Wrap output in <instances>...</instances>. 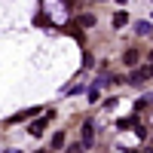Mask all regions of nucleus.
<instances>
[{"label":"nucleus","mask_w":153,"mask_h":153,"mask_svg":"<svg viewBox=\"0 0 153 153\" xmlns=\"http://www.w3.org/2000/svg\"><path fill=\"white\" fill-rule=\"evenodd\" d=\"M129 25V12L120 9V12H113V28H126Z\"/></svg>","instance_id":"4"},{"label":"nucleus","mask_w":153,"mask_h":153,"mask_svg":"<svg viewBox=\"0 0 153 153\" xmlns=\"http://www.w3.org/2000/svg\"><path fill=\"white\" fill-rule=\"evenodd\" d=\"M52 120H55V113H46L43 120H37V123H31V126H28V132H31V135H40V132L46 129V123H52Z\"/></svg>","instance_id":"1"},{"label":"nucleus","mask_w":153,"mask_h":153,"mask_svg":"<svg viewBox=\"0 0 153 153\" xmlns=\"http://www.w3.org/2000/svg\"><path fill=\"white\" fill-rule=\"evenodd\" d=\"M135 31H138V34H150V22H138Z\"/></svg>","instance_id":"9"},{"label":"nucleus","mask_w":153,"mask_h":153,"mask_svg":"<svg viewBox=\"0 0 153 153\" xmlns=\"http://www.w3.org/2000/svg\"><path fill=\"white\" fill-rule=\"evenodd\" d=\"M37 153H46V150H37Z\"/></svg>","instance_id":"11"},{"label":"nucleus","mask_w":153,"mask_h":153,"mask_svg":"<svg viewBox=\"0 0 153 153\" xmlns=\"http://www.w3.org/2000/svg\"><path fill=\"white\" fill-rule=\"evenodd\" d=\"M61 147H65V132H58L52 138V150H61Z\"/></svg>","instance_id":"7"},{"label":"nucleus","mask_w":153,"mask_h":153,"mask_svg":"<svg viewBox=\"0 0 153 153\" xmlns=\"http://www.w3.org/2000/svg\"><path fill=\"white\" fill-rule=\"evenodd\" d=\"M34 113H40V107H31V110H22V113H16V117H9L6 123H9V126H16V123H25L28 117H34Z\"/></svg>","instance_id":"3"},{"label":"nucleus","mask_w":153,"mask_h":153,"mask_svg":"<svg viewBox=\"0 0 153 153\" xmlns=\"http://www.w3.org/2000/svg\"><path fill=\"white\" fill-rule=\"evenodd\" d=\"M80 150H83L80 144H71V147H68V153H80Z\"/></svg>","instance_id":"10"},{"label":"nucleus","mask_w":153,"mask_h":153,"mask_svg":"<svg viewBox=\"0 0 153 153\" xmlns=\"http://www.w3.org/2000/svg\"><path fill=\"white\" fill-rule=\"evenodd\" d=\"M123 61H126V65H135V61H138V49H126Z\"/></svg>","instance_id":"5"},{"label":"nucleus","mask_w":153,"mask_h":153,"mask_svg":"<svg viewBox=\"0 0 153 153\" xmlns=\"http://www.w3.org/2000/svg\"><path fill=\"white\" fill-rule=\"evenodd\" d=\"M34 25H37V28H49V19H46V12H37Z\"/></svg>","instance_id":"6"},{"label":"nucleus","mask_w":153,"mask_h":153,"mask_svg":"<svg viewBox=\"0 0 153 153\" xmlns=\"http://www.w3.org/2000/svg\"><path fill=\"white\" fill-rule=\"evenodd\" d=\"M92 141H95V123L86 120V123H83V147H89Z\"/></svg>","instance_id":"2"},{"label":"nucleus","mask_w":153,"mask_h":153,"mask_svg":"<svg viewBox=\"0 0 153 153\" xmlns=\"http://www.w3.org/2000/svg\"><path fill=\"white\" fill-rule=\"evenodd\" d=\"M76 22H80L83 28H92V25H95V16H80V19H76Z\"/></svg>","instance_id":"8"}]
</instances>
